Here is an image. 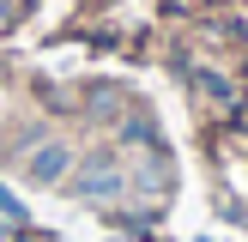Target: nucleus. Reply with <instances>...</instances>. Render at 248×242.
Segmentation results:
<instances>
[{"instance_id":"obj_1","label":"nucleus","mask_w":248,"mask_h":242,"mask_svg":"<svg viewBox=\"0 0 248 242\" xmlns=\"http://www.w3.org/2000/svg\"><path fill=\"white\" fill-rule=\"evenodd\" d=\"M61 169H67V151H61V145H48V151H43V157L31 164V176H36V182H55Z\"/></svg>"}]
</instances>
